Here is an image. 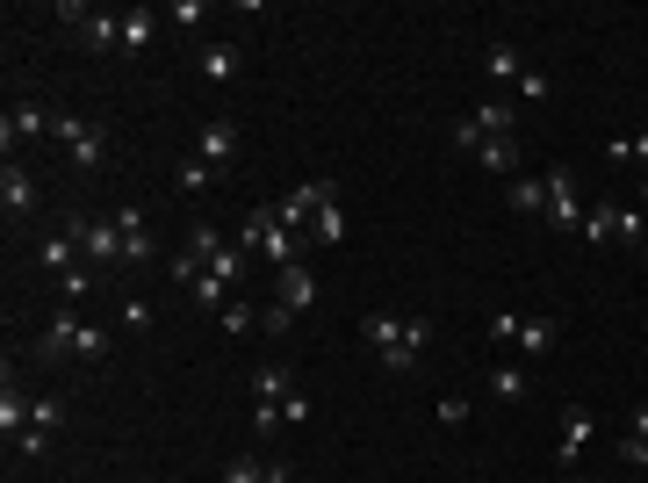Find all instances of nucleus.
Returning <instances> with one entry per match:
<instances>
[{
  "label": "nucleus",
  "instance_id": "obj_1",
  "mask_svg": "<svg viewBox=\"0 0 648 483\" xmlns=\"http://www.w3.org/2000/svg\"><path fill=\"white\" fill-rule=\"evenodd\" d=\"M360 332H368V346H375V361L390 368V376H410V368H418V354L432 346V318L368 311V318H360Z\"/></svg>",
  "mask_w": 648,
  "mask_h": 483
},
{
  "label": "nucleus",
  "instance_id": "obj_2",
  "mask_svg": "<svg viewBox=\"0 0 648 483\" xmlns=\"http://www.w3.org/2000/svg\"><path fill=\"white\" fill-rule=\"evenodd\" d=\"M58 22H66V36L80 44V51H123V15H108V8L66 0V8H58Z\"/></svg>",
  "mask_w": 648,
  "mask_h": 483
},
{
  "label": "nucleus",
  "instance_id": "obj_3",
  "mask_svg": "<svg viewBox=\"0 0 648 483\" xmlns=\"http://www.w3.org/2000/svg\"><path fill=\"white\" fill-rule=\"evenodd\" d=\"M72 245H80L86 267H123V225L116 217H72Z\"/></svg>",
  "mask_w": 648,
  "mask_h": 483
},
{
  "label": "nucleus",
  "instance_id": "obj_4",
  "mask_svg": "<svg viewBox=\"0 0 648 483\" xmlns=\"http://www.w3.org/2000/svg\"><path fill=\"white\" fill-rule=\"evenodd\" d=\"M512 130H519V108L512 102H476V116L454 123V145H461V152H476L483 138H512Z\"/></svg>",
  "mask_w": 648,
  "mask_h": 483
},
{
  "label": "nucleus",
  "instance_id": "obj_5",
  "mask_svg": "<svg viewBox=\"0 0 648 483\" xmlns=\"http://www.w3.org/2000/svg\"><path fill=\"white\" fill-rule=\"evenodd\" d=\"M58 138H66V152H72V166H80V173H102V159H108V130H102V123L66 116V123H58Z\"/></svg>",
  "mask_w": 648,
  "mask_h": 483
},
{
  "label": "nucleus",
  "instance_id": "obj_6",
  "mask_svg": "<svg viewBox=\"0 0 648 483\" xmlns=\"http://www.w3.org/2000/svg\"><path fill=\"white\" fill-rule=\"evenodd\" d=\"M547 225H555V231H577V225H583L577 166H547Z\"/></svg>",
  "mask_w": 648,
  "mask_h": 483
},
{
  "label": "nucleus",
  "instance_id": "obj_7",
  "mask_svg": "<svg viewBox=\"0 0 648 483\" xmlns=\"http://www.w3.org/2000/svg\"><path fill=\"white\" fill-rule=\"evenodd\" d=\"M583 448H591V412H583V404H569V412H563V440H555V469H563V476H577Z\"/></svg>",
  "mask_w": 648,
  "mask_h": 483
},
{
  "label": "nucleus",
  "instance_id": "obj_8",
  "mask_svg": "<svg viewBox=\"0 0 648 483\" xmlns=\"http://www.w3.org/2000/svg\"><path fill=\"white\" fill-rule=\"evenodd\" d=\"M116 225H123V267H152L159 245H152V225H144V209H116Z\"/></svg>",
  "mask_w": 648,
  "mask_h": 483
},
{
  "label": "nucleus",
  "instance_id": "obj_9",
  "mask_svg": "<svg viewBox=\"0 0 648 483\" xmlns=\"http://www.w3.org/2000/svg\"><path fill=\"white\" fill-rule=\"evenodd\" d=\"M555 346H563V318H555V311L519 318V354H526V361H547Z\"/></svg>",
  "mask_w": 648,
  "mask_h": 483
},
{
  "label": "nucleus",
  "instance_id": "obj_10",
  "mask_svg": "<svg viewBox=\"0 0 648 483\" xmlns=\"http://www.w3.org/2000/svg\"><path fill=\"white\" fill-rule=\"evenodd\" d=\"M72 340H80V311H51V325L36 332V361H72Z\"/></svg>",
  "mask_w": 648,
  "mask_h": 483
},
{
  "label": "nucleus",
  "instance_id": "obj_11",
  "mask_svg": "<svg viewBox=\"0 0 648 483\" xmlns=\"http://www.w3.org/2000/svg\"><path fill=\"white\" fill-rule=\"evenodd\" d=\"M44 130H51V116H44V108H36V102H15V108H8V116H0V145H8V159H15V145L44 138Z\"/></svg>",
  "mask_w": 648,
  "mask_h": 483
},
{
  "label": "nucleus",
  "instance_id": "obj_12",
  "mask_svg": "<svg viewBox=\"0 0 648 483\" xmlns=\"http://www.w3.org/2000/svg\"><path fill=\"white\" fill-rule=\"evenodd\" d=\"M317 275H310L303 260H296V267H281V275H274V303H281V311H310V303H317Z\"/></svg>",
  "mask_w": 648,
  "mask_h": 483
},
{
  "label": "nucleus",
  "instance_id": "obj_13",
  "mask_svg": "<svg viewBox=\"0 0 648 483\" xmlns=\"http://www.w3.org/2000/svg\"><path fill=\"white\" fill-rule=\"evenodd\" d=\"M0 209H8V225H22V217L36 209V181L15 166V159H8V173H0Z\"/></svg>",
  "mask_w": 648,
  "mask_h": 483
},
{
  "label": "nucleus",
  "instance_id": "obj_14",
  "mask_svg": "<svg viewBox=\"0 0 648 483\" xmlns=\"http://www.w3.org/2000/svg\"><path fill=\"white\" fill-rule=\"evenodd\" d=\"M195 152H202L209 159V166H223V173H231V159H239V123H202V138H195Z\"/></svg>",
  "mask_w": 648,
  "mask_h": 483
},
{
  "label": "nucleus",
  "instance_id": "obj_15",
  "mask_svg": "<svg viewBox=\"0 0 648 483\" xmlns=\"http://www.w3.org/2000/svg\"><path fill=\"white\" fill-rule=\"evenodd\" d=\"M72 267H86V260H80V245H72V231H51V239H44V245H36V275H72Z\"/></svg>",
  "mask_w": 648,
  "mask_h": 483
},
{
  "label": "nucleus",
  "instance_id": "obj_16",
  "mask_svg": "<svg viewBox=\"0 0 648 483\" xmlns=\"http://www.w3.org/2000/svg\"><path fill=\"white\" fill-rule=\"evenodd\" d=\"M310 239H317V245H339V239H346V203H339V188H332V181H324V195H317Z\"/></svg>",
  "mask_w": 648,
  "mask_h": 483
},
{
  "label": "nucleus",
  "instance_id": "obj_17",
  "mask_svg": "<svg viewBox=\"0 0 648 483\" xmlns=\"http://www.w3.org/2000/svg\"><path fill=\"white\" fill-rule=\"evenodd\" d=\"M583 239H591V253H605V245H620V203H613V195H605V203H591V209H583Z\"/></svg>",
  "mask_w": 648,
  "mask_h": 483
},
{
  "label": "nucleus",
  "instance_id": "obj_18",
  "mask_svg": "<svg viewBox=\"0 0 648 483\" xmlns=\"http://www.w3.org/2000/svg\"><path fill=\"white\" fill-rule=\"evenodd\" d=\"M505 209L512 217H547V173H519L512 188H505Z\"/></svg>",
  "mask_w": 648,
  "mask_h": 483
},
{
  "label": "nucleus",
  "instance_id": "obj_19",
  "mask_svg": "<svg viewBox=\"0 0 648 483\" xmlns=\"http://www.w3.org/2000/svg\"><path fill=\"white\" fill-rule=\"evenodd\" d=\"M30 412H36V398H22L15 376H8V382H0V433H8V448H15L22 433H30Z\"/></svg>",
  "mask_w": 648,
  "mask_h": 483
},
{
  "label": "nucleus",
  "instance_id": "obj_20",
  "mask_svg": "<svg viewBox=\"0 0 648 483\" xmlns=\"http://www.w3.org/2000/svg\"><path fill=\"white\" fill-rule=\"evenodd\" d=\"M483 80H497V87H512V94H519V80H526V58H519L512 44H490V51H483Z\"/></svg>",
  "mask_w": 648,
  "mask_h": 483
},
{
  "label": "nucleus",
  "instance_id": "obj_21",
  "mask_svg": "<svg viewBox=\"0 0 648 483\" xmlns=\"http://www.w3.org/2000/svg\"><path fill=\"white\" fill-rule=\"evenodd\" d=\"M239 66H245V51L239 44H202V58H195V72H202V80H239Z\"/></svg>",
  "mask_w": 648,
  "mask_h": 483
},
{
  "label": "nucleus",
  "instance_id": "obj_22",
  "mask_svg": "<svg viewBox=\"0 0 648 483\" xmlns=\"http://www.w3.org/2000/svg\"><path fill=\"white\" fill-rule=\"evenodd\" d=\"M223 483H289V462H253V455H239V462H223Z\"/></svg>",
  "mask_w": 648,
  "mask_h": 483
},
{
  "label": "nucleus",
  "instance_id": "obj_23",
  "mask_svg": "<svg viewBox=\"0 0 648 483\" xmlns=\"http://www.w3.org/2000/svg\"><path fill=\"white\" fill-rule=\"evenodd\" d=\"M173 181H181V188H188V195H209V188H217V181H223V166H209L202 152H188V159H181V166H173Z\"/></svg>",
  "mask_w": 648,
  "mask_h": 483
},
{
  "label": "nucleus",
  "instance_id": "obj_24",
  "mask_svg": "<svg viewBox=\"0 0 648 483\" xmlns=\"http://www.w3.org/2000/svg\"><path fill=\"white\" fill-rule=\"evenodd\" d=\"M159 36V8H130V15H123V51H144V44H152Z\"/></svg>",
  "mask_w": 648,
  "mask_h": 483
},
{
  "label": "nucleus",
  "instance_id": "obj_25",
  "mask_svg": "<svg viewBox=\"0 0 648 483\" xmlns=\"http://www.w3.org/2000/svg\"><path fill=\"white\" fill-rule=\"evenodd\" d=\"M72 361L102 368V361H108V325H94V318H80V340H72Z\"/></svg>",
  "mask_w": 648,
  "mask_h": 483
},
{
  "label": "nucleus",
  "instance_id": "obj_26",
  "mask_svg": "<svg viewBox=\"0 0 648 483\" xmlns=\"http://www.w3.org/2000/svg\"><path fill=\"white\" fill-rule=\"evenodd\" d=\"M476 159H483L490 173H512V181H519V138H483Z\"/></svg>",
  "mask_w": 648,
  "mask_h": 483
},
{
  "label": "nucleus",
  "instance_id": "obj_27",
  "mask_svg": "<svg viewBox=\"0 0 648 483\" xmlns=\"http://www.w3.org/2000/svg\"><path fill=\"white\" fill-rule=\"evenodd\" d=\"M289 390H296V382H289V368H281V361H274V368H253V404H281Z\"/></svg>",
  "mask_w": 648,
  "mask_h": 483
},
{
  "label": "nucleus",
  "instance_id": "obj_28",
  "mask_svg": "<svg viewBox=\"0 0 648 483\" xmlns=\"http://www.w3.org/2000/svg\"><path fill=\"white\" fill-rule=\"evenodd\" d=\"M188 296H195V303H209V311H223V303H231V281H217V275L202 267V275L188 281Z\"/></svg>",
  "mask_w": 648,
  "mask_h": 483
},
{
  "label": "nucleus",
  "instance_id": "obj_29",
  "mask_svg": "<svg viewBox=\"0 0 648 483\" xmlns=\"http://www.w3.org/2000/svg\"><path fill=\"white\" fill-rule=\"evenodd\" d=\"M490 390H497L505 404H519V398H526V368H512V361H505V368H490Z\"/></svg>",
  "mask_w": 648,
  "mask_h": 483
},
{
  "label": "nucleus",
  "instance_id": "obj_30",
  "mask_svg": "<svg viewBox=\"0 0 648 483\" xmlns=\"http://www.w3.org/2000/svg\"><path fill=\"white\" fill-rule=\"evenodd\" d=\"M223 245H231V239H223V231H217V225H195V231H188V253H195V260H202V267H209V260H217V253H223Z\"/></svg>",
  "mask_w": 648,
  "mask_h": 483
},
{
  "label": "nucleus",
  "instance_id": "obj_31",
  "mask_svg": "<svg viewBox=\"0 0 648 483\" xmlns=\"http://www.w3.org/2000/svg\"><path fill=\"white\" fill-rule=\"evenodd\" d=\"M58 296H66V303H86V296H94V267H72V275H58Z\"/></svg>",
  "mask_w": 648,
  "mask_h": 483
},
{
  "label": "nucleus",
  "instance_id": "obj_32",
  "mask_svg": "<svg viewBox=\"0 0 648 483\" xmlns=\"http://www.w3.org/2000/svg\"><path fill=\"white\" fill-rule=\"evenodd\" d=\"M116 325H123V332H152V303H144V296H130V303L116 311Z\"/></svg>",
  "mask_w": 648,
  "mask_h": 483
},
{
  "label": "nucleus",
  "instance_id": "obj_33",
  "mask_svg": "<svg viewBox=\"0 0 648 483\" xmlns=\"http://www.w3.org/2000/svg\"><path fill=\"white\" fill-rule=\"evenodd\" d=\"M30 426H36V433H58V426H66V404H58V398H36Z\"/></svg>",
  "mask_w": 648,
  "mask_h": 483
},
{
  "label": "nucleus",
  "instance_id": "obj_34",
  "mask_svg": "<svg viewBox=\"0 0 648 483\" xmlns=\"http://www.w3.org/2000/svg\"><path fill=\"white\" fill-rule=\"evenodd\" d=\"M547 94H555V80H547V72H533V66H526V80H519V102H533V108H541Z\"/></svg>",
  "mask_w": 648,
  "mask_h": 483
},
{
  "label": "nucleus",
  "instance_id": "obj_35",
  "mask_svg": "<svg viewBox=\"0 0 648 483\" xmlns=\"http://www.w3.org/2000/svg\"><path fill=\"white\" fill-rule=\"evenodd\" d=\"M253 325H259L253 303H223V332H253Z\"/></svg>",
  "mask_w": 648,
  "mask_h": 483
},
{
  "label": "nucleus",
  "instance_id": "obj_36",
  "mask_svg": "<svg viewBox=\"0 0 648 483\" xmlns=\"http://www.w3.org/2000/svg\"><path fill=\"white\" fill-rule=\"evenodd\" d=\"M490 340H497V346H519V311H497V318H490Z\"/></svg>",
  "mask_w": 648,
  "mask_h": 483
},
{
  "label": "nucleus",
  "instance_id": "obj_37",
  "mask_svg": "<svg viewBox=\"0 0 648 483\" xmlns=\"http://www.w3.org/2000/svg\"><path fill=\"white\" fill-rule=\"evenodd\" d=\"M641 209H627V203H620V245H641Z\"/></svg>",
  "mask_w": 648,
  "mask_h": 483
},
{
  "label": "nucleus",
  "instance_id": "obj_38",
  "mask_svg": "<svg viewBox=\"0 0 648 483\" xmlns=\"http://www.w3.org/2000/svg\"><path fill=\"white\" fill-rule=\"evenodd\" d=\"M44 448H51V433H36V426H30V433H22V440H15V455H22V462H36V455H44Z\"/></svg>",
  "mask_w": 648,
  "mask_h": 483
},
{
  "label": "nucleus",
  "instance_id": "obj_39",
  "mask_svg": "<svg viewBox=\"0 0 648 483\" xmlns=\"http://www.w3.org/2000/svg\"><path fill=\"white\" fill-rule=\"evenodd\" d=\"M281 418H289V426H303V418H310V398H303V390H289V398H281Z\"/></svg>",
  "mask_w": 648,
  "mask_h": 483
},
{
  "label": "nucleus",
  "instance_id": "obj_40",
  "mask_svg": "<svg viewBox=\"0 0 648 483\" xmlns=\"http://www.w3.org/2000/svg\"><path fill=\"white\" fill-rule=\"evenodd\" d=\"M296 325V311H281V303H274V311H259V332H289Z\"/></svg>",
  "mask_w": 648,
  "mask_h": 483
},
{
  "label": "nucleus",
  "instance_id": "obj_41",
  "mask_svg": "<svg viewBox=\"0 0 648 483\" xmlns=\"http://www.w3.org/2000/svg\"><path fill=\"white\" fill-rule=\"evenodd\" d=\"M620 455H627L634 469H648V440H641V433H627V440H620Z\"/></svg>",
  "mask_w": 648,
  "mask_h": 483
},
{
  "label": "nucleus",
  "instance_id": "obj_42",
  "mask_svg": "<svg viewBox=\"0 0 648 483\" xmlns=\"http://www.w3.org/2000/svg\"><path fill=\"white\" fill-rule=\"evenodd\" d=\"M468 418V398H440V426H461Z\"/></svg>",
  "mask_w": 648,
  "mask_h": 483
},
{
  "label": "nucleus",
  "instance_id": "obj_43",
  "mask_svg": "<svg viewBox=\"0 0 648 483\" xmlns=\"http://www.w3.org/2000/svg\"><path fill=\"white\" fill-rule=\"evenodd\" d=\"M627 433H641V440H648V404H634V418H627Z\"/></svg>",
  "mask_w": 648,
  "mask_h": 483
},
{
  "label": "nucleus",
  "instance_id": "obj_44",
  "mask_svg": "<svg viewBox=\"0 0 648 483\" xmlns=\"http://www.w3.org/2000/svg\"><path fill=\"white\" fill-rule=\"evenodd\" d=\"M634 159H641V173H648V130H641V138H634Z\"/></svg>",
  "mask_w": 648,
  "mask_h": 483
},
{
  "label": "nucleus",
  "instance_id": "obj_45",
  "mask_svg": "<svg viewBox=\"0 0 648 483\" xmlns=\"http://www.w3.org/2000/svg\"><path fill=\"white\" fill-rule=\"evenodd\" d=\"M641 203H648V181H641Z\"/></svg>",
  "mask_w": 648,
  "mask_h": 483
},
{
  "label": "nucleus",
  "instance_id": "obj_46",
  "mask_svg": "<svg viewBox=\"0 0 648 483\" xmlns=\"http://www.w3.org/2000/svg\"><path fill=\"white\" fill-rule=\"evenodd\" d=\"M569 483H583V476H569Z\"/></svg>",
  "mask_w": 648,
  "mask_h": 483
}]
</instances>
